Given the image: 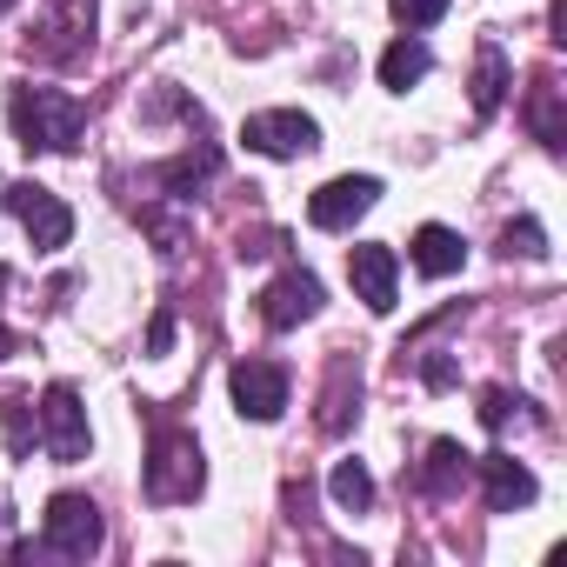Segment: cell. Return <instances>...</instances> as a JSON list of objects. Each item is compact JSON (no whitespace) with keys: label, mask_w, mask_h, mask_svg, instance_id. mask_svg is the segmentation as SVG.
<instances>
[{"label":"cell","mask_w":567,"mask_h":567,"mask_svg":"<svg viewBox=\"0 0 567 567\" xmlns=\"http://www.w3.org/2000/svg\"><path fill=\"white\" fill-rule=\"evenodd\" d=\"M207 487V467H200V441L181 434V427H161L154 447H147V501L174 507V501H194Z\"/></svg>","instance_id":"cell-2"},{"label":"cell","mask_w":567,"mask_h":567,"mask_svg":"<svg viewBox=\"0 0 567 567\" xmlns=\"http://www.w3.org/2000/svg\"><path fill=\"white\" fill-rule=\"evenodd\" d=\"M408 254H414V267H421L427 280H447V274H461V260H467L461 234H454V227H434V220L414 234V247H408Z\"/></svg>","instance_id":"cell-12"},{"label":"cell","mask_w":567,"mask_h":567,"mask_svg":"<svg viewBox=\"0 0 567 567\" xmlns=\"http://www.w3.org/2000/svg\"><path fill=\"white\" fill-rule=\"evenodd\" d=\"M8 207H14V220L28 227V240H34L41 254L68 247V234H74V214H68V200H61L54 187H41V181H14V187H8Z\"/></svg>","instance_id":"cell-5"},{"label":"cell","mask_w":567,"mask_h":567,"mask_svg":"<svg viewBox=\"0 0 567 567\" xmlns=\"http://www.w3.org/2000/svg\"><path fill=\"white\" fill-rule=\"evenodd\" d=\"M41 447H48L61 467L87 461L94 434H87V408H81L74 388H48V394H41Z\"/></svg>","instance_id":"cell-6"},{"label":"cell","mask_w":567,"mask_h":567,"mask_svg":"<svg viewBox=\"0 0 567 567\" xmlns=\"http://www.w3.org/2000/svg\"><path fill=\"white\" fill-rule=\"evenodd\" d=\"M461 474H467V454H461L454 441H434V447H427V467H421V487H427V494H454Z\"/></svg>","instance_id":"cell-17"},{"label":"cell","mask_w":567,"mask_h":567,"mask_svg":"<svg viewBox=\"0 0 567 567\" xmlns=\"http://www.w3.org/2000/svg\"><path fill=\"white\" fill-rule=\"evenodd\" d=\"M8 121H14V141L28 154H74L87 141V107L61 87H14Z\"/></svg>","instance_id":"cell-1"},{"label":"cell","mask_w":567,"mask_h":567,"mask_svg":"<svg viewBox=\"0 0 567 567\" xmlns=\"http://www.w3.org/2000/svg\"><path fill=\"white\" fill-rule=\"evenodd\" d=\"M534 134H540L547 147H560V114H554V87H547V81L534 87Z\"/></svg>","instance_id":"cell-19"},{"label":"cell","mask_w":567,"mask_h":567,"mask_svg":"<svg viewBox=\"0 0 567 567\" xmlns=\"http://www.w3.org/2000/svg\"><path fill=\"white\" fill-rule=\"evenodd\" d=\"M14 348H21V341H14V334H8V328H0V361H8V354H14Z\"/></svg>","instance_id":"cell-25"},{"label":"cell","mask_w":567,"mask_h":567,"mask_svg":"<svg viewBox=\"0 0 567 567\" xmlns=\"http://www.w3.org/2000/svg\"><path fill=\"white\" fill-rule=\"evenodd\" d=\"M0 421H8V447L28 454L34 447V427H28V401H0Z\"/></svg>","instance_id":"cell-20"},{"label":"cell","mask_w":567,"mask_h":567,"mask_svg":"<svg viewBox=\"0 0 567 567\" xmlns=\"http://www.w3.org/2000/svg\"><path fill=\"white\" fill-rule=\"evenodd\" d=\"M374 200H381V181H374V174H341V181H328V187L308 200V220L328 227V234H341V227H354Z\"/></svg>","instance_id":"cell-7"},{"label":"cell","mask_w":567,"mask_h":567,"mask_svg":"<svg viewBox=\"0 0 567 567\" xmlns=\"http://www.w3.org/2000/svg\"><path fill=\"white\" fill-rule=\"evenodd\" d=\"M427 68H434V54L414 41V34H401L388 54H381V87H394V94H408L414 81H427Z\"/></svg>","instance_id":"cell-13"},{"label":"cell","mask_w":567,"mask_h":567,"mask_svg":"<svg viewBox=\"0 0 567 567\" xmlns=\"http://www.w3.org/2000/svg\"><path fill=\"white\" fill-rule=\"evenodd\" d=\"M328 494H334L348 514H368V507H374V474H368L361 461H334V474H328Z\"/></svg>","instance_id":"cell-16"},{"label":"cell","mask_w":567,"mask_h":567,"mask_svg":"<svg viewBox=\"0 0 567 567\" xmlns=\"http://www.w3.org/2000/svg\"><path fill=\"white\" fill-rule=\"evenodd\" d=\"M501 94H507V61H501V48L487 41V48L474 54V114H494Z\"/></svg>","instance_id":"cell-14"},{"label":"cell","mask_w":567,"mask_h":567,"mask_svg":"<svg viewBox=\"0 0 567 567\" xmlns=\"http://www.w3.org/2000/svg\"><path fill=\"white\" fill-rule=\"evenodd\" d=\"M227 388H234V408L247 421H280V408H288V374L274 361H234Z\"/></svg>","instance_id":"cell-8"},{"label":"cell","mask_w":567,"mask_h":567,"mask_svg":"<svg viewBox=\"0 0 567 567\" xmlns=\"http://www.w3.org/2000/svg\"><path fill=\"white\" fill-rule=\"evenodd\" d=\"M501 247H507V254H527V260H540V254H547V247H540V227H534V220L507 227V234H501Z\"/></svg>","instance_id":"cell-23"},{"label":"cell","mask_w":567,"mask_h":567,"mask_svg":"<svg viewBox=\"0 0 567 567\" xmlns=\"http://www.w3.org/2000/svg\"><path fill=\"white\" fill-rule=\"evenodd\" d=\"M354 401H361V374L341 361V368H334V381H328V394H321V427H328V434H341V427H348V414H354Z\"/></svg>","instance_id":"cell-15"},{"label":"cell","mask_w":567,"mask_h":567,"mask_svg":"<svg viewBox=\"0 0 567 567\" xmlns=\"http://www.w3.org/2000/svg\"><path fill=\"white\" fill-rule=\"evenodd\" d=\"M520 408H527L520 394H507V388H487V401H481V421H487V427H507Z\"/></svg>","instance_id":"cell-21"},{"label":"cell","mask_w":567,"mask_h":567,"mask_svg":"<svg viewBox=\"0 0 567 567\" xmlns=\"http://www.w3.org/2000/svg\"><path fill=\"white\" fill-rule=\"evenodd\" d=\"M0 288H8V267H0Z\"/></svg>","instance_id":"cell-27"},{"label":"cell","mask_w":567,"mask_h":567,"mask_svg":"<svg viewBox=\"0 0 567 567\" xmlns=\"http://www.w3.org/2000/svg\"><path fill=\"white\" fill-rule=\"evenodd\" d=\"M167 341H174V321H167V315H154V328H147V348H154V354H167Z\"/></svg>","instance_id":"cell-24"},{"label":"cell","mask_w":567,"mask_h":567,"mask_svg":"<svg viewBox=\"0 0 567 567\" xmlns=\"http://www.w3.org/2000/svg\"><path fill=\"white\" fill-rule=\"evenodd\" d=\"M481 481H487V507L494 514H514V507L534 501V474L514 454H481Z\"/></svg>","instance_id":"cell-11"},{"label":"cell","mask_w":567,"mask_h":567,"mask_svg":"<svg viewBox=\"0 0 567 567\" xmlns=\"http://www.w3.org/2000/svg\"><path fill=\"white\" fill-rule=\"evenodd\" d=\"M321 315V280L308 274V267H288L274 280V288L260 295V321L267 328H301V321H315Z\"/></svg>","instance_id":"cell-10"},{"label":"cell","mask_w":567,"mask_h":567,"mask_svg":"<svg viewBox=\"0 0 567 567\" xmlns=\"http://www.w3.org/2000/svg\"><path fill=\"white\" fill-rule=\"evenodd\" d=\"M207 174H214V154L200 147L194 161H174V167H167V187H194V181H207Z\"/></svg>","instance_id":"cell-22"},{"label":"cell","mask_w":567,"mask_h":567,"mask_svg":"<svg viewBox=\"0 0 567 567\" xmlns=\"http://www.w3.org/2000/svg\"><path fill=\"white\" fill-rule=\"evenodd\" d=\"M388 8H394V21L414 34V28H434V21L447 14V0H388Z\"/></svg>","instance_id":"cell-18"},{"label":"cell","mask_w":567,"mask_h":567,"mask_svg":"<svg viewBox=\"0 0 567 567\" xmlns=\"http://www.w3.org/2000/svg\"><path fill=\"white\" fill-rule=\"evenodd\" d=\"M41 534H48V547L61 554V560H87V554H101V507L87 501V494H54L48 501V514H41Z\"/></svg>","instance_id":"cell-3"},{"label":"cell","mask_w":567,"mask_h":567,"mask_svg":"<svg viewBox=\"0 0 567 567\" xmlns=\"http://www.w3.org/2000/svg\"><path fill=\"white\" fill-rule=\"evenodd\" d=\"M0 14H14V0H0Z\"/></svg>","instance_id":"cell-26"},{"label":"cell","mask_w":567,"mask_h":567,"mask_svg":"<svg viewBox=\"0 0 567 567\" xmlns=\"http://www.w3.org/2000/svg\"><path fill=\"white\" fill-rule=\"evenodd\" d=\"M348 280H354V295H361L374 315H394V280H401V260H394V247H381V240H361V247H348Z\"/></svg>","instance_id":"cell-9"},{"label":"cell","mask_w":567,"mask_h":567,"mask_svg":"<svg viewBox=\"0 0 567 567\" xmlns=\"http://www.w3.org/2000/svg\"><path fill=\"white\" fill-rule=\"evenodd\" d=\"M240 141H247L254 154H267V161H295V154H315V147H321V121L301 114V107H267V114L247 121Z\"/></svg>","instance_id":"cell-4"}]
</instances>
